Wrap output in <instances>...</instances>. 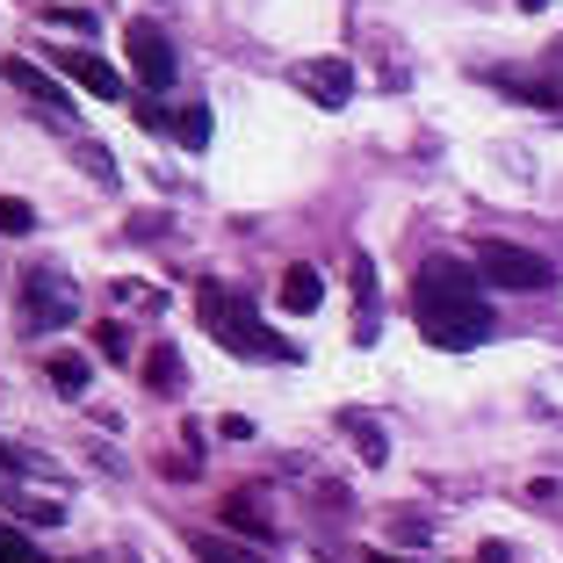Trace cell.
<instances>
[{"instance_id": "ffe728a7", "label": "cell", "mask_w": 563, "mask_h": 563, "mask_svg": "<svg viewBox=\"0 0 563 563\" xmlns=\"http://www.w3.org/2000/svg\"><path fill=\"white\" fill-rule=\"evenodd\" d=\"M477 563H514V556H506V542H484V549H477Z\"/></svg>"}, {"instance_id": "44dd1931", "label": "cell", "mask_w": 563, "mask_h": 563, "mask_svg": "<svg viewBox=\"0 0 563 563\" xmlns=\"http://www.w3.org/2000/svg\"><path fill=\"white\" fill-rule=\"evenodd\" d=\"M362 563H405V556H390V549H362Z\"/></svg>"}, {"instance_id": "9c48e42d", "label": "cell", "mask_w": 563, "mask_h": 563, "mask_svg": "<svg viewBox=\"0 0 563 563\" xmlns=\"http://www.w3.org/2000/svg\"><path fill=\"white\" fill-rule=\"evenodd\" d=\"M340 433L354 441V455H362L368 470H383V463H390V441H383V427H376L368 412H340Z\"/></svg>"}, {"instance_id": "8992f818", "label": "cell", "mask_w": 563, "mask_h": 563, "mask_svg": "<svg viewBox=\"0 0 563 563\" xmlns=\"http://www.w3.org/2000/svg\"><path fill=\"white\" fill-rule=\"evenodd\" d=\"M289 80H297L311 101H325V109H347V101H354V66H347V58H297Z\"/></svg>"}, {"instance_id": "6da1fadb", "label": "cell", "mask_w": 563, "mask_h": 563, "mask_svg": "<svg viewBox=\"0 0 563 563\" xmlns=\"http://www.w3.org/2000/svg\"><path fill=\"white\" fill-rule=\"evenodd\" d=\"M484 275H463L455 261H427L412 275V318L433 347H477L492 340V303L477 289Z\"/></svg>"}, {"instance_id": "277c9868", "label": "cell", "mask_w": 563, "mask_h": 563, "mask_svg": "<svg viewBox=\"0 0 563 563\" xmlns=\"http://www.w3.org/2000/svg\"><path fill=\"white\" fill-rule=\"evenodd\" d=\"M477 275L484 282H498V289H549L556 282V267L542 261V253H528V246H514V239H484L477 246Z\"/></svg>"}, {"instance_id": "d6986e66", "label": "cell", "mask_w": 563, "mask_h": 563, "mask_svg": "<svg viewBox=\"0 0 563 563\" xmlns=\"http://www.w3.org/2000/svg\"><path fill=\"white\" fill-rule=\"evenodd\" d=\"M0 563H44V556H36V549L22 542V534L8 528V520H0Z\"/></svg>"}, {"instance_id": "2e32d148", "label": "cell", "mask_w": 563, "mask_h": 563, "mask_svg": "<svg viewBox=\"0 0 563 563\" xmlns=\"http://www.w3.org/2000/svg\"><path fill=\"white\" fill-rule=\"evenodd\" d=\"M188 549H196V563H253L246 549H232V542H217V534H196V542H188Z\"/></svg>"}, {"instance_id": "ba28073f", "label": "cell", "mask_w": 563, "mask_h": 563, "mask_svg": "<svg viewBox=\"0 0 563 563\" xmlns=\"http://www.w3.org/2000/svg\"><path fill=\"white\" fill-rule=\"evenodd\" d=\"M0 80H8V87H22L30 101H44V109H66V87L51 80V73H36L30 58H8V66H0Z\"/></svg>"}, {"instance_id": "30bf717a", "label": "cell", "mask_w": 563, "mask_h": 563, "mask_svg": "<svg viewBox=\"0 0 563 563\" xmlns=\"http://www.w3.org/2000/svg\"><path fill=\"white\" fill-rule=\"evenodd\" d=\"M318 303H325V282H318V267H289V275H282V311H318Z\"/></svg>"}, {"instance_id": "ac0fdd59", "label": "cell", "mask_w": 563, "mask_h": 563, "mask_svg": "<svg viewBox=\"0 0 563 563\" xmlns=\"http://www.w3.org/2000/svg\"><path fill=\"white\" fill-rule=\"evenodd\" d=\"M15 514L30 520V528H51V520H66V506H58V498H15Z\"/></svg>"}, {"instance_id": "7402d4cb", "label": "cell", "mask_w": 563, "mask_h": 563, "mask_svg": "<svg viewBox=\"0 0 563 563\" xmlns=\"http://www.w3.org/2000/svg\"><path fill=\"white\" fill-rule=\"evenodd\" d=\"M520 8H549V0H520Z\"/></svg>"}, {"instance_id": "3957f363", "label": "cell", "mask_w": 563, "mask_h": 563, "mask_svg": "<svg viewBox=\"0 0 563 563\" xmlns=\"http://www.w3.org/2000/svg\"><path fill=\"white\" fill-rule=\"evenodd\" d=\"M80 318V282L58 267H22V325L30 332H58Z\"/></svg>"}, {"instance_id": "cb8c5ba5", "label": "cell", "mask_w": 563, "mask_h": 563, "mask_svg": "<svg viewBox=\"0 0 563 563\" xmlns=\"http://www.w3.org/2000/svg\"><path fill=\"white\" fill-rule=\"evenodd\" d=\"M80 563H95V556H80Z\"/></svg>"}, {"instance_id": "4fadbf2b", "label": "cell", "mask_w": 563, "mask_h": 563, "mask_svg": "<svg viewBox=\"0 0 563 563\" xmlns=\"http://www.w3.org/2000/svg\"><path fill=\"white\" fill-rule=\"evenodd\" d=\"M51 383H58V390H66V398H80V390H87V354L58 347V354H51Z\"/></svg>"}, {"instance_id": "e0dca14e", "label": "cell", "mask_w": 563, "mask_h": 563, "mask_svg": "<svg viewBox=\"0 0 563 563\" xmlns=\"http://www.w3.org/2000/svg\"><path fill=\"white\" fill-rule=\"evenodd\" d=\"M95 347L109 354V362H131V332H123L117 318H109V325H95Z\"/></svg>"}, {"instance_id": "5bb4252c", "label": "cell", "mask_w": 563, "mask_h": 563, "mask_svg": "<svg viewBox=\"0 0 563 563\" xmlns=\"http://www.w3.org/2000/svg\"><path fill=\"white\" fill-rule=\"evenodd\" d=\"M36 232V210L22 196H0V239H30Z\"/></svg>"}, {"instance_id": "7a4b0ae2", "label": "cell", "mask_w": 563, "mask_h": 563, "mask_svg": "<svg viewBox=\"0 0 563 563\" xmlns=\"http://www.w3.org/2000/svg\"><path fill=\"white\" fill-rule=\"evenodd\" d=\"M196 303H202V325H210L232 354H253V362H282V354H289V340H275L246 303H224V282H202Z\"/></svg>"}, {"instance_id": "9a60e30c", "label": "cell", "mask_w": 563, "mask_h": 563, "mask_svg": "<svg viewBox=\"0 0 563 563\" xmlns=\"http://www.w3.org/2000/svg\"><path fill=\"white\" fill-rule=\"evenodd\" d=\"M174 131H181V145H188V152H202V145H210V109H202V101H188Z\"/></svg>"}, {"instance_id": "52a82bcc", "label": "cell", "mask_w": 563, "mask_h": 563, "mask_svg": "<svg viewBox=\"0 0 563 563\" xmlns=\"http://www.w3.org/2000/svg\"><path fill=\"white\" fill-rule=\"evenodd\" d=\"M51 66L66 73V80H80L87 95H101V101H123V80H117V66H109V58H95V51H80V44H73V51H58V44H51Z\"/></svg>"}, {"instance_id": "5b68a950", "label": "cell", "mask_w": 563, "mask_h": 563, "mask_svg": "<svg viewBox=\"0 0 563 563\" xmlns=\"http://www.w3.org/2000/svg\"><path fill=\"white\" fill-rule=\"evenodd\" d=\"M123 44H131V73L145 95H166L174 87V44H166V30L152 15H137L131 30H123Z\"/></svg>"}, {"instance_id": "8fae6325", "label": "cell", "mask_w": 563, "mask_h": 563, "mask_svg": "<svg viewBox=\"0 0 563 563\" xmlns=\"http://www.w3.org/2000/svg\"><path fill=\"white\" fill-rule=\"evenodd\" d=\"M224 520H232L239 534H253V542H275V520L261 514V498H232V506H224Z\"/></svg>"}, {"instance_id": "603a6c76", "label": "cell", "mask_w": 563, "mask_h": 563, "mask_svg": "<svg viewBox=\"0 0 563 563\" xmlns=\"http://www.w3.org/2000/svg\"><path fill=\"white\" fill-rule=\"evenodd\" d=\"M123 563H137V556H123Z\"/></svg>"}, {"instance_id": "7c38bea8", "label": "cell", "mask_w": 563, "mask_h": 563, "mask_svg": "<svg viewBox=\"0 0 563 563\" xmlns=\"http://www.w3.org/2000/svg\"><path fill=\"white\" fill-rule=\"evenodd\" d=\"M145 383L159 390V398H174V383H181V354H174V347H152L145 354Z\"/></svg>"}]
</instances>
